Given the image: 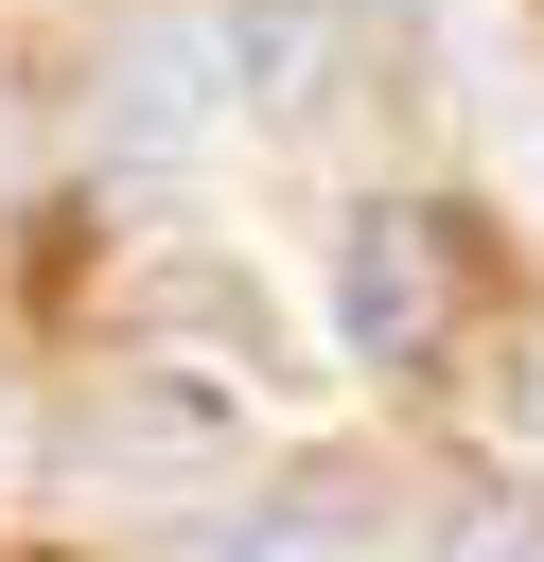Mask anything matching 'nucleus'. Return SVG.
<instances>
[{"label": "nucleus", "mask_w": 544, "mask_h": 562, "mask_svg": "<svg viewBox=\"0 0 544 562\" xmlns=\"http://www.w3.org/2000/svg\"><path fill=\"white\" fill-rule=\"evenodd\" d=\"M105 123H123V140H228V123H246L228 0H175V18H140V35H123V70H105Z\"/></svg>", "instance_id": "obj_1"}, {"label": "nucleus", "mask_w": 544, "mask_h": 562, "mask_svg": "<svg viewBox=\"0 0 544 562\" xmlns=\"http://www.w3.org/2000/svg\"><path fill=\"white\" fill-rule=\"evenodd\" d=\"M439 299H456L439 228H421V211H351V246H333V351H351V369H404V351L439 334Z\"/></svg>", "instance_id": "obj_2"}, {"label": "nucleus", "mask_w": 544, "mask_h": 562, "mask_svg": "<svg viewBox=\"0 0 544 562\" xmlns=\"http://www.w3.org/2000/svg\"><path fill=\"white\" fill-rule=\"evenodd\" d=\"M228 70H246V123H316L351 70V0H228Z\"/></svg>", "instance_id": "obj_3"}, {"label": "nucleus", "mask_w": 544, "mask_h": 562, "mask_svg": "<svg viewBox=\"0 0 544 562\" xmlns=\"http://www.w3.org/2000/svg\"><path fill=\"white\" fill-rule=\"evenodd\" d=\"M193 562H369V544H351V509H333V492H263V509H228Z\"/></svg>", "instance_id": "obj_4"}, {"label": "nucleus", "mask_w": 544, "mask_h": 562, "mask_svg": "<svg viewBox=\"0 0 544 562\" xmlns=\"http://www.w3.org/2000/svg\"><path fill=\"white\" fill-rule=\"evenodd\" d=\"M491 422H509V439H526V457H544V334H526V351H509V404H491Z\"/></svg>", "instance_id": "obj_5"}, {"label": "nucleus", "mask_w": 544, "mask_h": 562, "mask_svg": "<svg viewBox=\"0 0 544 562\" xmlns=\"http://www.w3.org/2000/svg\"><path fill=\"white\" fill-rule=\"evenodd\" d=\"M456 562H526V544H491V527H474V544H456Z\"/></svg>", "instance_id": "obj_6"}, {"label": "nucleus", "mask_w": 544, "mask_h": 562, "mask_svg": "<svg viewBox=\"0 0 544 562\" xmlns=\"http://www.w3.org/2000/svg\"><path fill=\"white\" fill-rule=\"evenodd\" d=\"M0 457H18V386H0Z\"/></svg>", "instance_id": "obj_7"}]
</instances>
